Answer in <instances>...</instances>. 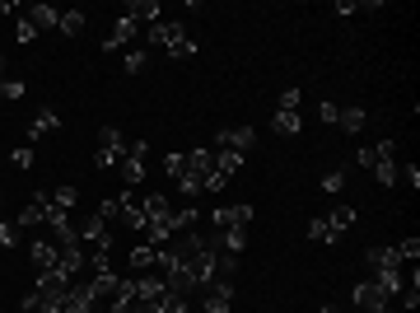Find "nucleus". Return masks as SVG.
Returning a JSON list of instances; mask_svg holds the SVG:
<instances>
[{"mask_svg": "<svg viewBox=\"0 0 420 313\" xmlns=\"http://www.w3.org/2000/svg\"><path fill=\"white\" fill-rule=\"evenodd\" d=\"M66 294H70V281L61 272H47V276H38V290L23 299V309L28 313H61L66 309Z\"/></svg>", "mask_w": 420, "mask_h": 313, "instance_id": "obj_1", "label": "nucleus"}, {"mask_svg": "<svg viewBox=\"0 0 420 313\" xmlns=\"http://www.w3.org/2000/svg\"><path fill=\"white\" fill-rule=\"evenodd\" d=\"M145 42L164 47L173 61H187V57H191V38H187V28H182V23H173V19H159L154 28H145Z\"/></svg>", "mask_w": 420, "mask_h": 313, "instance_id": "obj_2", "label": "nucleus"}, {"mask_svg": "<svg viewBox=\"0 0 420 313\" xmlns=\"http://www.w3.org/2000/svg\"><path fill=\"white\" fill-rule=\"evenodd\" d=\"M145 159H150V145H145V140H131V145H126V155L117 159V178H122V187L140 192V182H145V169H150Z\"/></svg>", "mask_w": 420, "mask_h": 313, "instance_id": "obj_3", "label": "nucleus"}, {"mask_svg": "<svg viewBox=\"0 0 420 313\" xmlns=\"http://www.w3.org/2000/svg\"><path fill=\"white\" fill-rule=\"evenodd\" d=\"M117 225L131 229V234L145 229V192H131V187H126V192L117 196Z\"/></svg>", "mask_w": 420, "mask_h": 313, "instance_id": "obj_4", "label": "nucleus"}, {"mask_svg": "<svg viewBox=\"0 0 420 313\" xmlns=\"http://www.w3.org/2000/svg\"><path fill=\"white\" fill-rule=\"evenodd\" d=\"M210 220H215V229L220 234H248V225H252V206H215L210 211Z\"/></svg>", "mask_w": 420, "mask_h": 313, "instance_id": "obj_5", "label": "nucleus"}, {"mask_svg": "<svg viewBox=\"0 0 420 313\" xmlns=\"http://www.w3.org/2000/svg\"><path fill=\"white\" fill-rule=\"evenodd\" d=\"M126 155V136L117 126H103L98 131V150H94V164L98 169H117V159Z\"/></svg>", "mask_w": 420, "mask_h": 313, "instance_id": "obj_6", "label": "nucleus"}, {"mask_svg": "<svg viewBox=\"0 0 420 313\" xmlns=\"http://www.w3.org/2000/svg\"><path fill=\"white\" fill-rule=\"evenodd\" d=\"M196 294H201V309L206 313H229V304H233V285L229 281H206Z\"/></svg>", "mask_w": 420, "mask_h": 313, "instance_id": "obj_7", "label": "nucleus"}, {"mask_svg": "<svg viewBox=\"0 0 420 313\" xmlns=\"http://www.w3.org/2000/svg\"><path fill=\"white\" fill-rule=\"evenodd\" d=\"M257 131L252 126H220V136H215V150H238V155H248Z\"/></svg>", "mask_w": 420, "mask_h": 313, "instance_id": "obj_8", "label": "nucleus"}, {"mask_svg": "<svg viewBox=\"0 0 420 313\" xmlns=\"http://www.w3.org/2000/svg\"><path fill=\"white\" fill-rule=\"evenodd\" d=\"M47 206H52V196L38 192V196H33V201L19 211V220H15V225H19V229H47Z\"/></svg>", "mask_w": 420, "mask_h": 313, "instance_id": "obj_9", "label": "nucleus"}, {"mask_svg": "<svg viewBox=\"0 0 420 313\" xmlns=\"http://www.w3.org/2000/svg\"><path fill=\"white\" fill-rule=\"evenodd\" d=\"M122 15H126V19H135L140 28H154V23H159V15H164V5H159V0H131Z\"/></svg>", "mask_w": 420, "mask_h": 313, "instance_id": "obj_10", "label": "nucleus"}, {"mask_svg": "<svg viewBox=\"0 0 420 313\" xmlns=\"http://www.w3.org/2000/svg\"><path fill=\"white\" fill-rule=\"evenodd\" d=\"M327 225H332V234H345V229L355 225V206H345V201H336V206L327 211Z\"/></svg>", "mask_w": 420, "mask_h": 313, "instance_id": "obj_11", "label": "nucleus"}, {"mask_svg": "<svg viewBox=\"0 0 420 313\" xmlns=\"http://www.w3.org/2000/svg\"><path fill=\"white\" fill-rule=\"evenodd\" d=\"M23 19L33 23V28H57L61 23V10H52V5H28V15Z\"/></svg>", "mask_w": 420, "mask_h": 313, "instance_id": "obj_12", "label": "nucleus"}, {"mask_svg": "<svg viewBox=\"0 0 420 313\" xmlns=\"http://www.w3.org/2000/svg\"><path fill=\"white\" fill-rule=\"evenodd\" d=\"M364 122H369V113H364V108H336V126H341V131H350V136H355V131H364Z\"/></svg>", "mask_w": 420, "mask_h": 313, "instance_id": "obj_13", "label": "nucleus"}, {"mask_svg": "<svg viewBox=\"0 0 420 313\" xmlns=\"http://www.w3.org/2000/svg\"><path fill=\"white\" fill-rule=\"evenodd\" d=\"M299 126H304L299 113H280V108H276V122H271V131H276V136H299Z\"/></svg>", "mask_w": 420, "mask_h": 313, "instance_id": "obj_14", "label": "nucleus"}, {"mask_svg": "<svg viewBox=\"0 0 420 313\" xmlns=\"http://www.w3.org/2000/svg\"><path fill=\"white\" fill-rule=\"evenodd\" d=\"M57 28L66 33V38H79V33H84V15H79V10H66Z\"/></svg>", "mask_w": 420, "mask_h": 313, "instance_id": "obj_15", "label": "nucleus"}, {"mask_svg": "<svg viewBox=\"0 0 420 313\" xmlns=\"http://www.w3.org/2000/svg\"><path fill=\"white\" fill-rule=\"evenodd\" d=\"M52 206L70 216V211H75V206H79V192H75V187H57V192H52Z\"/></svg>", "mask_w": 420, "mask_h": 313, "instance_id": "obj_16", "label": "nucleus"}, {"mask_svg": "<svg viewBox=\"0 0 420 313\" xmlns=\"http://www.w3.org/2000/svg\"><path fill=\"white\" fill-rule=\"evenodd\" d=\"M122 66H126V75H140V70H145V47H126V52H122Z\"/></svg>", "mask_w": 420, "mask_h": 313, "instance_id": "obj_17", "label": "nucleus"}, {"mask_svg": "<svg viewBox=\"0 0 420 313\" xmlns=\"http://www.w3.org/2000/svg\"><path fill=\"white\" fill-rule=\"evenodd\" d=\"M52 131H57V113H38L33 126H28V136H33V140H38V136H52Z\"/></svg>", "mask_w": 420, "mask_h": 313, "instance_id": "obj_18", "label": "nucleus"}, {"mask_svg": "<svg viewBox=\"0 0 420 313\" xmlns=\"http://www.w3.org/2000/svg\"><path fill=\"white\" fill-rule=\"evenodd\" d=\"M308 238H313V243H336V234H332V225H327V216H318L313 225H308Z\"/></svg>", "mask_w": 420, "mask_h": 313, "instance_id": "obj_19", "label": "nucleus"}, {"mask_svg": "<svg viewBox=\"0 0 420 313\" xmlns=\"http://www.w3.org/2000/svg\"><path fill=\"white\" fill-rule=\"evenodd\" d=\"M164 173H169L173 182H182V178H187V155H169L164 159Z\"/></svg>", "mask_w": 420, "mask_h": 313, "instance_id": "obj_20", "label": "nucleus"}, {"mask_svg": "<svg viewBox=\"0 0 420 313\" xmlns=\"http://www.w3.org/2000/svg\"><path fill=\"white\" fill-rule=\"evenodd\" d=\"M0 94L15 103V98H23V94H28V84H23V79H5V84H0Z\"/></svg>", "mask_w": 420, "mask_h": 313, "instance_id": "obj_21", "label": "nucleus"}, {"mask_svg": "<svg viewBox=\"0 0 420 313\" xmlns=\"http://www.w3.org/2000/svg\"><path fill=\"white\" fill-rule=\"evenodd\" d=\"M10 164H15V169H33V150H28V145H19V150L10 155Z\"/></svg>", "mask_w": 420, "mask_h": 313, "instance_id": "obj_22", "label": "nucleus"}, {"mask_svg": "<svg viewBox=\"0 0 420 313\" xmlns=\"http://www.w3.org/2000/svg\"><path fill=\"white\" fill-rule=\"evenodd\" d=\"M323 187H327L332 196H336V192H345V173H341V169H336V173H327V178H323Z\"/></svg>", "mask_w": 420, "mask_h": 313, "instance_id": "obj_23", "label": "nucleus"}, {"mask_svg": "<svg viewBox=\"0 0 420 313\" xmlns=\"http://www.w3.org/2000/svg\"><path fill=\"white\" fill-rule=\"evenodd\" d=\"M360 10H374V5H369V0H341V5H336V15H360Z\"/></svg>", "mask_w": 420, "mask_h": 313, "instance_id": "obj_24", "label": "nucleus"}, {"mask_svg": "<svg viewBox=\"0 0 420 313\" xmlns=\"http://www.w3.org/2000/svg\"><path fill=\"white\" fill-rule=\"evenodd\" d=\"M280 113H299V89H285V94H280Z\"/></svg>", "mask_w": 420, "mask_h": 313, "instance_id": "obj_25", "label": "nucleus"}, {"mask_svg": "<svg viewBox=\"0 0 420 313\" xmlns=\"http://www.w3.org/2000/svg\"><path fill=\"white\" fill-rule=\"evenodd\" d=\"M33 38H38V28H33L28 19H19V42H33Z\"/></svg>", "mask_w": 420, "mask_h": 313, "instance_id": "obj_26", "label": "nucleus"}, {"mask_svg": "<svg viewBox=\"0 0 420 313\" xmlns=\"http://www.w3.org/2000/svg\"><path fill=\"white\" fill-rule=\"evenodd\" d=\"M15 10H19L15 0H0V15H15Z\"/></svg>", "mask_w": 420, "mask_h": 313, "instance_id": "obj_27", "label": "nucleus"}, {"mask_svg": "<svg viewBox=\"0 0 420 313\" xmlns=\"http://www.w3.org/2000/svg\"><path fill=\"white\" fill-rule=\"evenodd\" d=\"M5 70H10V61H5V52H0V84H5Z\"/></svg>", "mask_w": 420, "mask_h": 313, "instance_id": "obj_28", "label": "nucleus"}, {"mask_svg": "<svg viewBox=\"0 0 420 313\" xmlns=\"http://www.w3.org/2000/svg\"><path fill=\"white\" fill-rule=\"evenodd\" d=\"M323 313H345V309H336V304H327V309ZM350 313H355V309H350Z\"/></svg>", "mask_w": 420, "mask_h": 313, "instance_id": "obj_29", "label": "nucleus"}]
</instances>
